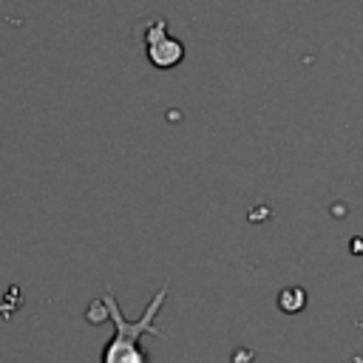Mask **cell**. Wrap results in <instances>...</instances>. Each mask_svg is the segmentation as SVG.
Masks as SVG:
<instances>
[{"instance_id": "cell-1", "label": "cell", "mask_w": 363, "mask_h": 363, "mask_svg": "<svg viewBox=\"0 0 363 363\" xmlns=\"http://www.w3.org/2000/svg\"><path fill=\"white\" fill-rule=\"evenodd\" d=\"M167 289H170V284L164 281V284L159 286V292L150 298V303L145 306V312H142L136 320H128V318L122 315V309H119V303H116V298H113L111 289L102 295L105 309H108V320L116 326V335H113L111 343L102 349V363H147V354H145V349H142L139 340H142L145 335H153V337H162V335H164V332L159 329V323H156V315H159V309H162L164 301H167Z\"/></svg>"}, {"instance_id": "cell-2", "label": "cell", "mask_w": 363, "mask_h": 363, "mask_svg": "<svg viewBox=\"0 0 363 363\" xmlns=\"http://www.w3.org/2000/svg\"><path fill=\"white\" fill-rule=\"evenodd\" d=\"M145 51L153 68H176L184 60V43L176 40L173 34H167V23L164 20H150L145 28Z\"/></svg>"}, {"instance_id": "cell-3", "label": "cell", "mask_w": 363, "mask_h": 363, "mask_svg": "<svg viewBox=\"0 0 363 363\" xmlns=\"http://www.w3.org/2000/svg\"><path fill=\"white\" fill-rule=\"evenodd\" d=\"M306 289L303 286H284L281 292H278V309L281 312H286V315H295V312H301L303 306H306Z\"/></svg>"}, {"instance_id": "cell-4", "label": "cell", "mask_w": 363, "mask_h": 363, "mask_svg": "<svg viewBox=\"0 0 363 363\" xmlns=\"http://www.w3.org/2000/svg\"><path fill=\"white\" fill-rule=\"evenodd\" d=\"M352 363H363V357H352Z\"/></svg>"}, {"instance_id": "cell-5", "label": "cell", "mask_w": 363, "mask_h": 363, "mask_svg": "<svg viewBox=\"0 0 363 363\" xmlns=\"http://www.w3.org/2000/svg\"><path fill=\"white\" fill-rule=\"evenodd\" d=\"M357 329H363V318H360V320H357Z\"/></svg>"}]
</instances>
